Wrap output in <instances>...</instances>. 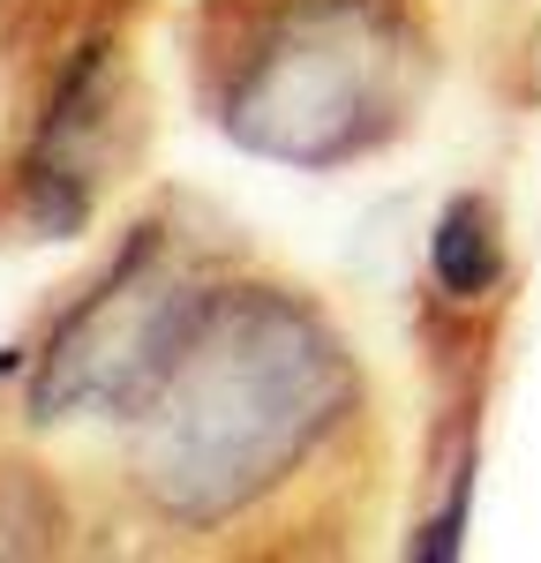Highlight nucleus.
Listing matches in <instances>:
<instances>
[{
    "mask_svg": "<svg viewBox=\"0 0 541 563\" xmlns=\"http://www.w3.org/2000/svg\"><path fill=\"white\" fill-rule=\"evenodd\" d=\"M361 346L309 286L233 263L166 384L121 421V504L174 549H346L384 481Z\"/></svg>",
    "mask_w": 541,
    "mask_h": 563,
    "instance_id": "nucleus-1",
    "label": "nucleus"
},
{
    "mask_svg": "<svg viewBox=\"0 0 541 563\" xmlns=\"http://www.w3.org/2000/svg\"><path fill=\"white\" fill-rule=\"evenodd\" d=\"M444 68L437 0H203L196 106L203 121L294 174H339L406 129Z\"/></svg>",
    "mask_w": 541,
    "mask_h": 563,
    "instance_id": "nucleus-2",
    "label": "nucleus"
},
{
    "mask_svg": "<svg viewBox=\"0 0 541 563\" xmlns=\"http://www.w3.org/2000/svg\"><path fill=\"white\" fill-rule=\"evenodd\" d=\"M225 241L188 233L180 203L135 211L106 263L68 286V301L45 316V331L15 361V429L23 435H60L76 421L121 429L143 413V398L166 384L180 346L196 339L203 308L219 301Z\"/></svg>",
    "mask_w": 541,
    "mask_h": 563,
    "instance_id": "nucleus-3",
    "label": "nucleus"
},
{
    "mask_svg": "<svg viewBox=\"0 0 541 563\" xmlns=\"http://www.w3.org/2000/svg\"><path fill=\"white\" fill-rule=\"evenodd\" d=\"M135 0H106L45 31L23 68V113L0 158V218L23 241H76L98 225L113 180H129L151 135L135 76Z\"/></svg>",
    "mask_w": 541,
    "mask_h": 563,
    "instance_id": "nucleus-4",
    "label": "nucleus"
},
{
    "mask_svg": "<svg viewBox=\"0 0 541 563\" xmlns=\"http://www.w3.org/2000/svg\"><path fill=\"white\" fill-rule=\"evenodd\" d=\"M511 294V241L489 188H459L429 225V301L504 308Z\"/></svg>",
    "mask_w": 541,
    "mask_h": 563,
    "instance_id": "nucleus-5",
    "label": "nucleus"
},
{
    "mask_svg": "<svg viewBox=\"0 0 541 563\" xmlns=\"http://www.w3.org/2000/svg\"><path fill=\"white\" fill-rule=\"evenodd\" d=\"M68 549V511L45 466L0 459V556H53Z\"/></svg>",
    "mask_w": 541,
    "mask_h": 563,
    "instance_id": "nucleus-6",
    "label": "nucleus"
},
{
    "mask_svg": "<svg viewBox=\"0 0 541 563\" xmlns=\"http://www.w3.org/2000/svg\"><path fill=\"white\" fill-rule=\"evenodd\" d=\"M534 76H541V31H534Z\"/></svg>",
    "mask_w": 541,
    "mask_h": 563,
    "instance_id": "nucleus-7",
    "label": "nucleus"
}]
</instances>
